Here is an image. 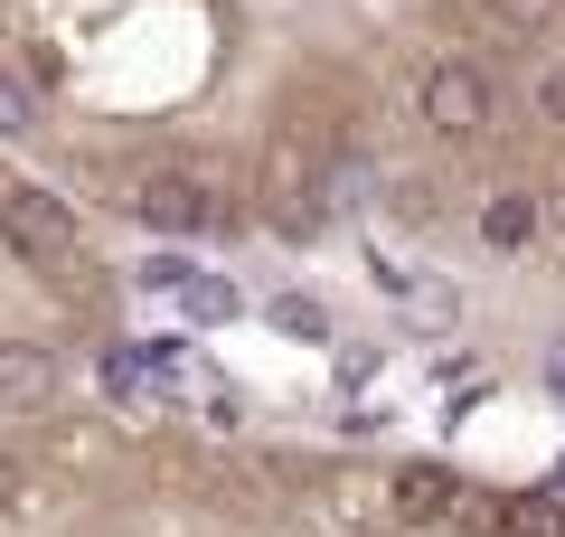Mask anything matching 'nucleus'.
<instances>
[{"label": "nucleus", "mask_w": 565, "mask_h": 537, "mask_svg": "<svg viewBox=\"0 0 565 537\" xmlns=\"http://www.w3.org/2000/svg\"><path fill=\"white\" fill-rule=\"evenodd\" d=\"M0 236L20 245L29 264H76V208L47 199V189H29V179H10V189H0Z\"/></svg>", "instance_id": "f257e3e1"}, {"label": "nucleus", "mask_w": 565, "mask_h": 537, "mask_svg": "<svg viewBox=\"0 0 565 537\" xmlns=\"http://www.w3.org/2000/svg\"><path fill=\"white\" fill-rule=\"evenodd\" d=\"M132 218L141 227H170V236H207V227H226V199L207 189L199 170H141Z\"/></svg>", "instance_id": "f03ea898"}, {"label": "nucleus", "mask_w": 565, "mask_h": 537, "mask_svg": "<svg viewBox=\"0 0 565 537\" xmlns=\"http://www.w3.org/2000/svg\"><path fill=\"white\" fill-rule=\"evenodd\" d=\"M424 123L452 133V141H471V133L490 123V76H481L471 57H444L434 76H424Z\"/></svg>", "instance_id": "7ed1b4c3"}, {"label": "nucleus", "mask_w": 565, "mask_h": 537, "mask_svg": "<svg viewBox=\"0 0 565 537\" xmlns=\"http://www.w3.org/2000/svg\"><path fill=\"white\" fill-rule=\"evenodd\" d=\"M47 406H57V358L0 339V415H47Z\"/></svg>", "instance_id": "20e7f679"}, {"label": "nucleus", "mask_w": 565, "mask_h": 537, "mask_svg": "<svg viewBox=\"0 0 565 537\" xmlns=\"http://www.w3.org/2000/svg\"><path fill=\"white\" fill-rule=\"evenodd\" d=\"M481 236L500 245V255H519V245L537 236V199H519V189H509V199H490V208H481Z\"/></svg>", "instance_id": "39448f33"}, {"label": "nucleus", "mask_w": 565, "mask_h": 537, "mask_svg": "<svg viewBox=\"0 0 565 537\" xmlns=\"http://www.w3.org/2000/svg\"><path fill=\"white\" fill-rule=\"evenodd\" d=\"M396 509H405V518H434V509H452V481L434 472V462H415V472L396 481Z\"/></svg>", "instance_id": "423d86ee"}, {"label": "nucleus", "mask_w": 565, "mask_h": 537, "mask_svg": "<svg viewBox=\"0 0 565 537\" xmlns=\"http://www.w3.org/2000/svg\"><path fill=\"white\" fill-rule=\"evenodd\" d=\"M500 528L509 537H565V499H509Z\"/></svg>", "instance_id": "0eeeda50"}, {"label": "nucleus", "mask_w": 565, "mask_h": 537, "mask_svg": "<svg viewBox=\"0 0 565 537\" xmlns=\"http://www.w3.org/2000/svg\"><path fill=\"white\" fill-rule=\"evenodd\" d=\"M481 10L500 29H519V39H527V29H565V0H481Z\"/></svg>", "instance_id": "6e6552de"}, {"label": "nucleus", "mask_w": 565, "mask_h": 537, "mask_svg": "<svg viewBox=\"0 0 565 537\" xmlns=\"http://www.w3.org/2000/svg\"><path fill=\"white\" fill-rule=\"evenodd\" d=\"M274 330H282V339H330V312H321L311 293H282V302H274Z\"/></svg>", "instance_id": "1a4fd4ad"}, {"label": "nucleus", "mask_w": 565, "mask_h": 537, "mask_svg": "<svg viewBox=\"0 0 565 537\" xmlns=\"http://www.w3.org/2000/svg\"><path fill=\"white\" fill-rule=\"evenodd\" d=\"M29 123H39V95H29L20 66H0V133H29Z\"/></svg>", "instance_id": "9d476101"}, {"label": "nucleus", "mask_w": 565, "mask_h": 537, "mask_svg": "<svg viewBox=\"0 0 565 537\" xmlns=\"http://www.w3.org/2000/svg\"><path fill=\"white\" fill-rule=\"evenodd\" d=\"M189 312L199 320H236V283H189Z\"/></svg>", "instance_id": "9b49d317"}, {"label": "nucleus", "mask_w": 565, "mask_h": 537, "mask_svg": "<svg viewBox=\"0 0 565 537\" xmlns=\"http://www.w3.org/2000/svg\"><path fill=\"white\" fill-rule=\"evenodd\" d=\"M141 283H151V293H189V283H199V274H189L180 255H151V264H141Z\"/></svg>", "instance_id": "f8f14e48"}, {"label": "nucleus", "mask_w": 565, "mask_h": 537, "mask_svg": "<svg viewBox=\"0 0 565 537\" xmlns=\"http://www.w3.org/2000/svg\"><path fill=\"white\" fill-rule=\"evenodd\" d=\"M537 114H546V123H556V133H565V57L546 66V76H537Z\"/></svg>", "instance_id": "ddd939ff"}, {"label": "nucleus", "mask_w": 565, "mask_h": 537, "mask_svg": "<svg viewBox=\"0 0 565 537\" xmlns=\"http://www.w3.org/2000/svg\"><path fill=\"white\" fill-rule=\"evenodd\" d=\"M20 481H29V472H20L10 453H0V509H20Z\"/></svg>", "instance_id": "4468645a"}, {"label": "nucleus", "mask_w": 565, "mask_h": 537, "mask_svg": "<svg viewBox=\"0 0 565 537\" xmlns=\"http://www.w3.org/2000/svg\"><path fill=\"white\" fill-rule=\"evenodd\" d=\"M546 368H556V378H565V349H556V358H546Z\"/></svg>", "instance_id": "2eb2a0df"}, {"label": "nucleus", "mask_w": 565, "mask_h": 537, "mask_svg": "<svg viewBox=\"0 0 565 537\" xmlns=\"http://www.w3.org/2000/svg\"><path fill=\"white\" fill-rule=\"evenodd\" d=\"M556 387H565V378H556Z\"/></svg>", "instance_id": "dca6fc26"}]
</instances>
